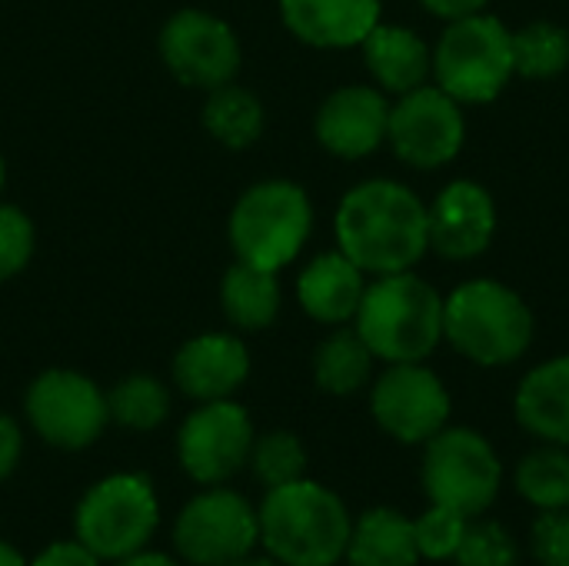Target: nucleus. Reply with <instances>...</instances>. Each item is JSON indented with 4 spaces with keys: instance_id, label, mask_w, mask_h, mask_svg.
Segmentation results:
<instances>
[{
    "instance_id": "obj_38",
    "label": "nucleus",
    "mask_w": 569,
    "mask_h": 566,
    "mask_svg": "<svg viewBox=\"0 0 569 566\" xmlns=\"http://www.w3.org/2000/svg\"><path fill=\"white\" fill-rule=\"evenodd\" d=\"M0 566H27V557L3 537H0Z\"/></svg>"
},
{
    "instance_id": "obj_1",
    "label": "nucleus",
    "mask_w": 569,
    "mask_h": 566,
    "mask_svg": "<svg viewBox=\"0 0 569 566\" xmlns=\"http://www.w3.org/2000/svg\"><path fill=\"white\" fill-rule=\"evenodd\" d=\"M340 250L370 277L413 270L430 250L427 207L400 180H363L350 187L333 217Z\"/></svg>"
},
{
    "instance_id": "obj_2",
    "label": "nucleus",
    "mask_w": 569,
    "mask_h": 566,
    "mask_svg": "<svg viewBox=\"0 0 569 566\" xmlns=\"http://www.w3.org/2000/svg\"><path fill=\"white\" fill-rule=\"evenodd\" d=\"M257 520L260 547L280 566L343 564L353 514L337 490L310 477L267 490Z\"/></svg>"
},
{
    "instance_id": "obj_6",
    "label": "nucleus",
    "mask_w": 569,
    "mask_h": 566,
    "mask_svg": "<svg viewBox=\"0 0 569 566\" xmlns=\"http://www.w3.org/2000/svg\"><path fill=\"white\" fill-rule=\"evenodd\" d=\"M157 527V490L150 477L137 470L100 477L83 490V497L73 507V537L103 566L150 547Z\"/></svg>"
},
{
    "instance_id": "obj_34",
    "label": "nucleus",
    "mask_w": 569,
    "mask_h": 566,
    "mask_svg": "<svg viewBox=\"0 0 569 566\" xmlns=\"http://www.w3.org/2000/svg\"><path fill=\"white\" fill-rule=\"evenodd\" d=\"M27 566H103L77 537L70 540H53L43 550L33 554V560H27Z\"/></svg>"
},
{
    "instance_id": "obj_25",
    "label": "nucleus",
    "mask_w": 569,
    "mask_h": 566,
    "mask_svg": "<svg viewBox=\"0 0 569 566\" xmlns=\"http://www.w3.org/2000/svg\"><path fill=\"white\" fill-rule=\"evenodd\" d=\"M373 354L357 330H333L313 354V380L330 397H353L373 377Z\"/></svg>"
},
{
    "instance_id": "obj_18",
    "label": "nucleus",
    "mask_w": 569,
    "mask_h": 566,
    "mask_svg": "<svg viewBox=\"0 0 569 566\" xmlns=\"http://www.w3.org/2000/svg\"><path fill=\"white\" fill-rule=\"evenodd\" d=\"M280 20L310 47L343 50L380 23V0H280Z\"/></svg>"
},
{
    "instance_id": "obj_28",
    "label": "nucleus",
    "mask_w": 569,
    "mask_h": 566,
    "mask_svg": "<svg viewBox=\"0 0 569 566\" xmlns=\"http://www.w3.org/2000/svg\"><path fill=\"white\" fill-rule=\"evenodd\" d=\"M569 67V33L560 23L537 20L513 33V70L527 80H550Z\"/></svg>"
},
{
    "instance_id": "obj_16",
    "label": "nucleus",
    "mask_w": 569,
    "mask_h": 566,
    "mask_svg": "<svg viewBox=\"0 0 569 566\" xmlns=\"http://www.w3.org/2000/svg\"><path fill=\"white\" fill-rule=\"evenodd\" d=\"M387 123H390V103L380 87L367 83H350L333 90L313 120L317 140L323 150L343 160H360L370 157L383 140H387Z\"/></svg>"
},
{
    "instance_id": "obj_23",
    "label": "nucleus",
    "mask_w": 569,
    "mask_h": 566,
    "mask_svg": "<svg viewBox=\"0 0 569 566\" xmlns=\"http://www.w3.org/2000/svg\"><path fill=\"white\" fill-rule=\"evenodd\" d=\"M223 317L237 330H267L280 314V280L273 270L237 260L220 284Z\"/></svg>"
},
{
    "instance_id": "obj_27",
    "label": "nucleus",
    "mask_w": 569,
    "mask_h": 566,
    "mask_svg": "<svg viewBox=\"0 0 569 566\" xmlns=\"http://www.w3.org/2000/svg\"><path fill=\"white\" fill-rule=\"evenodd\" d=\"M107 410L110 424L133 434H150L170 417V390L150 374H127L107 390Z\"/></svg>"
},
{
    "instance_id": "obj_19",
    "label": "nucleus",
    "mask_w": 569,
    "mask_h": 566,
    "mask_svg": "<svg viewBox=\"0 0 569 566\" xmlns=\"http://www.w3.org/2000/svg\"><path fill=\"white\" fill-rule=\"evenodd\" d=\"M363 290H367V274L343 250L320 254L303 267L297 280V300L303 314L327 327L350 324L360 310Z\"/></svg>"
},
{
    "instance_id": "obj_20",
    "label": "nucleus",
    "mask_w": 569,
    "mask_h": 566,
    "mask_svg": "<svg viewBox=\"0 0 569 566\" xmlns=\"http://www.w3.org/2000/svg\"><path fill=\"white\" fill-rule=\"evenodd\" d=\"M360 50H363V63H367L370 77L377 80V87L383 93L400 97V93L423 87L427 77H433V50L410 27L380 20L363 37Z\"/></svg>"
},
{
    "instance_id": "obj_32",
    "label": "nucleus",
    "mask_w": 569,
    "mask_h": 566,
    "mask_svg": "<svg viewBox=\"0 0 569 566\" xmlns=\"http://www.w3.org/2000/svg\"><path fill=\"white\" fill-rule=\"evenodd\" d=\"M33 244L37 234L30 217L13 203H0V284L17 277L30 264Z\"/></svg>"
},
{
    "instance_id": "obj_12",
    "label": "nucleus",
    "mask_w": 569,
    "mask_h": 566,
    "mask_svg": "<svg viewBox=\"0 0 569 566\" xmlns=\"http://www.w3.org/2000/svg\"><path fill=\"white\" fill-rule=\"evenodd\" d=\"M370 414L377 427L403 447H423L437 437L453 414L447 384L423 364H387L373 380Z\"/></svg>"
},
{
    "instance_id": "obj_7",
    "label": "nucleus",
    "mask_w": 569,
    "mask_h": 566,
    "mask_svg": "<svg viewBox=\"0 0 569 566\" xmlns=\"http://www.w3.org/2000/svg\"><path fill=\"white\" fill-rule=\"evenodd\" d=\"M513 30L493 13L447 20L433 47V80L460 103H490L513 77Z\"/></svg>"
},
{
    "instance_id": "obj_13",
    "label": "nucleus",
    "mask_w": 569,
    "mask_h": 566,
    "mask_svg": "<svg viewBox=\"0 0 569 566\" xmlns=\"http://www.w3.org/2000/svg\"><path fill=\"white\" fill-rule=\"evenodd\" d=\"M387 140L407 167L437 170L463 150V103L437 83H423L410 93H400V100L390 107Z\"/></svg>"
},
{
    "instance_id": "obj_40",
    "label": "nucleus",
    "mask_w": 569,
    "mask_h": 566,
    "mask_svg": "<svg viewBox=\"0 0 569 566\" xmlns=\"http://www.w3.org/2000/svg\"><path fill=\"white\" fill-rule=\"evenodd\" d=\"M3 183H7V163H3V157H0V190H3Z\"/></svg>"
},
{
    "instance_id": "obj_14",
    "label": "nucleus",
    "mask_w": 569,
    "mask_h": 566,
    "mask_svg": "<svg viewBox=\"0 0 569 566\" xmlns=\"http://www.w3.org/2000/svg\"><path fill=\"white\" fill-rule=\"evenodd\" d=\"M160 57L167 70L197 90H213L240 73V40L227 20L207 10H177L160 30Z\"/></svg>"
},
{
    "instance_id": "obj_36",
    "label": "nucleus",
    "mask_w": 569,
    "mask_h": 566,
    "mask_svg": "<svg viewBox=\"0 0 569 566\" xmlns=\"http://www.w3.org/2000/svg\"><path fill=\"white\" fill-rule=\"evenodd\" d=\"M433 17H443V20H460V17H470V13H480L490 0H420Z\"/></svg>"
},
{
    "instance_id": "obj_37",
    "label": "nucleus",
    "mask_w": 569,
    "mask_h": 566,
    "mask_svg": "<svg viewBox=\"0 0 569 566\" xmlns=\"http://www.w3.org/2000/svg\"><path fill=\"white\" fill-rule=\"evenodd\" d=\"M107 566H183L177 560V554H163V550H150V547H143V550H137V554H130V557H120V560H113V564Z\"/></svg>"
},
{
    "instance_id": "obj_33",
    "label": "nucleus",
    "mask_w": 569,
    "mask_h": 566,
    "mask_svg": "<svg viewBox=\"0 0 569 566\" xmlns=\"http://www.w3.org/2000/svg\"><path fill=\"white\" fill-rule=\"evenodd\" d=\"M530 554L540 566H569V510H547L533 520Z\"/></svg>"
},
{
    "instance_id": "obj_8",
    "label": "nucleus",
    "mask_w": 569,
    "mask_h": 566,
    "mask_svg": "<svg viewBox=\"0 0 569 566\" xmlns=\"http://www.w3.org/2000/svg\"><path fill=\"white\" fill-rule=\"evenodd\" d=\"M420 484L430 504L483 517L503 490V460L473 427H443L423 444Z\"/></svg>"
},
{
    "instance_id": "obj_29",
    "label": "nucleus",
    "mask_w": 569,
    "mask_h": 566,
    "mask_svg": "<svg viewBox=\"0 0 569 566\" xmlns=\"http://www.w3.org/2000/svg\"><path fill=\"white\" fill-rule=\"evenodd\" d=\"M307 464H310L307 447L290 430H270V434L253 437L250 460H247L253 480L263 490H277V487H287L293 480H303L307 477Z\"/></svg>"
},
{
    "instance_id": "obj_5",
    "label": "nucleus",
    "mask_w": 569,
    "mask_h": 566,
    "mask_svg": "<svg viewBox=\"0 0 569 566\" xmlns=\"http://www.w3.org/2000/svg\"><path fill=\"white\" fill-rule=\"evenodd\" d=\"M313 230V203L293 180H260L230 210L227 237L237 260L283 270L297 260Z\"/></svg>"
},
{
    "instance_id": "obj_4",
    "label": "nucleus",
    "mask_w": 569,
    "mask_h": 566,
    "mask_svg": "<svg viewBox=\"0 0 569 566\" xmlns=\"http://www.w3.org/2000/svg\"><path fill=\"white\" fill-rule=\"evenodd\" d=\"M443 340L477 367H507L533 344V310L513 287L477 277L443 297Z\"/></svg>"
},
{
    "instance_id": "obj_24",
    "label": "nucleus",
    "mask_w": 569,
    "mask_h": 566,
    "mask_svg": "<svg viewBox=\"0 0 569 566\" xmlns=\"http://www.w3.org/2000/svg\"><path fill=\"white\" fill-rule=\"evenodd\" d=\"M267 113L263 103L257 100V93H250L240 83H223L207 90V103H203V127L207 133L230 147V150H243L253 147L263 133Z\"/></svg>"
},
{
    "instance_id": "obj_39",
    "label": "nucleus",
    "mask_w": 569,
    "mask_h": 566,
    "mask_svg": "<svg viewBox=\"0 0 569 566\" xmlns=\"http://www.w3.org/2000/svg\"><path fill=\"white\" fill-rule=\"evenodd\" d=\"M230 566H280L270 554H263V557H257V554H250V557H243V560H237V564Z\"/></svg>"
},
{
    "instance_id": "obj_15",
    "label": "nucleus",
    "mask_w": 569,
    "mask_h": 566,
    "mask_svg": "<svg viewBox=\"0 0 569 566\" xmlns=\"http://www.w3.org/2000/svg\"><path fill=\"white\" fill-rule=\"evenodd\" d=\"M430 250L447 260L480 257L497 234V203L493 193L477 180L447 183L437 200L427 207Z\"/></svg>"
},
{
    "instance_id": "obj_35",
    "label": "nucleus",
    "mask_w": 569,
    "mask_h": 566,
    "mask_svg": "<svg viewBox=\"0 0 569 566\" xmlns=\"http://www.w3.org/2000/svg\"><path fill=\"white\" fill-rule=\"evenodd\" d=\"M23 457V430L10 414H0V484L13 477Z\"/></svg>"
},
{
    "instance_id": "obj_3",
    "label": "nucleus",
    "mask_w": 569,
    "mask_h": 566,
    "mask_svg": "<svg viewBox=\"0 0 569 566\" xmlns=\"http://www.w3.org/2000/svg\"><path fill=\"white\" fill-rule=\"evenodd\" d=\"M353 330L383 364L427 360L443 340V297L413 270L367 284Z\"/></svg>"
},
{
    "instance_id": "obj_11",
    "label": "nucleus",
    "mask_w": 569,
    "mask_h": 566,
    "mask_svg": "<svg viewBox=\"0 0 569 566\" xmlns=\"http://www.w3.org/2000/svg\"><path fill=\"white\" fill-rule=\"evenodd\" d=\"M253 437V420L233 397L197 404L177 430V464L197 487L230 484L247 467Z\"/></svg>"
},
{
    "instance_id": "obj_30",
    "label": "nucleus",
    "mask_w": 569,
    "mask_h": 566,
    "mask_svg": "<svg viewBox=\"0 0 569 566\" xmlns=\"http://www.w3.org/2000/svg\"><path fill=\"white\" fill-rule=\"evenodd\" d=\"M453 566H520V544L517 537L500 524L483 517H470L467 534L460 540Z\"/></svg>"
},
{
    "instance_id": "obj_17",
    "label": "nucleus",
    "mask_w": 569,
    "mask_h": 566,
    "mask_svg": "<svg viewBox=\"0 0 569 566\" xmlns=\"http://www.w3.org/2000/svg\"><path fill=\"white\" fill-rule=\"evenodd\" d=\"M170 370L183 397L230 400L250 377V350L237 334H200L177 350Z\"/></svg>"
},
{
    "instance_id": "obj_9",
    "label": "nucleus",
    "mask_w": 569,
    "mask_h": 566,
    "mask_svg": "<svg viewBox=\"0 0 569 566\" xmlns=\"http://www.w3.org/2000/svg\"><path fill=\"white\" fill-rule=\"evenodd\" d=\"M170 544L177 560L187 566L237 564L260 547L257 507L227 484L200 487V494L180 507L170 527Z\"/></svg>"
},
{
    "instance_id": "obj_26",
    "label": "nucleus",
    "mask_w": 569,
    "mask_h": 566,
    "mask_svg": "<svg viewBox=\"0 0 569 566\" xmlns=\"http://www.w3.org/2000/svg\"><path fill=\"white\" fill-rule=\"evenodd\" d=\"M513 487L540 514L569 510V447L543 444L530 450L513 470Z\"/></svg>"
},
{
    "instance_id": "obj_22",
    "label": "nucleus",
    "mask_w": 569,
    "mask_h": 566,
    "mask_svg": "<svg viewBox=\"0 0 569 566\" xmlns=\"http://www.w3.org/2000/svg\"><path fill=\"white\" fill-rule=\"evenodd\" d=\"M347 566H420L413 520L397 507H370L353 517L347 540Z\"/></svg>"
},
{
    "instance_id": "obj_21",
    "label": "nucleus",
    "mask_w": 569,
    "mask_h": 566,
    "mask_svg": "<svg viewBox=\"0 0 569 566\" xmlns=\"http://www.w3.org/2000/svg\"><path fill=\"white\" fill-rule=\"evenodd\" d=\"M513 417L530 437L569 447V354L533 367L520 380Z\"/></svg>"
},
{
    "instance_id": "obj_10",
    "label": "nucleus",
    "mask_w": 569,
    "mask_h": 566,
    "mask_svg": "<svg viewBox=\"0 0 569 566\" xmlns=\"http://www.w3.org/2000/svg\"><path fill=\"white\" fill-rule=\"evenodd\" d=\"M23 414L30 430L53 450H87L93 447L107 424V394L80 370L53 367L30 380L23 394Z\"/></svg>"
},
{
    "instance_id": "obj_31",
    "label": "nucleus",
    "mask_w": 569,
    "mask_h": 566,
    "mask_svg": "<svg viewBox=\"0 0 569 566\" xmlns=\"http://www.w3.org/2000/svg\"><path fill=\"white\" fill-rule=\"evenodd\" d=\"M467 524H470L467 514H460L453 507H443V504H430L413 520V537H417L420 560L450 564L457 557V550H460V540L467 534Z\"/></svg>"
}]
</instances>
